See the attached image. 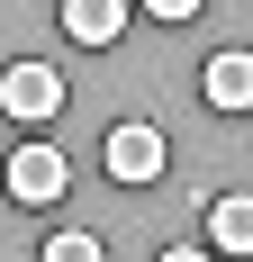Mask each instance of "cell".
Returning a JSON list of instances; mask_svg holds the SVG:
<instances>
[{"mask_svg": "<svg viewBox=\"0 0 253 262\" xmlns=\"http://www.w3.org/2000/svg\"><path fill=\"white\" fill-rule=\"evenodd\" d=\"M64 100H73V81L54 73V63H9V73H0V108H9L18 127H46Z\"/></svg>", "mask_w": 253, "mask_h": 262, "instance_id": "obj_2", "label": "cell"}, {"mask_svg": "<svg viewBox=\"0 0 253 262\" xmlns=\"http://www.w3.org/2000/svg\"><path fill=\"white\" fill-rule=\"evenodd\" d=\"M199 100H208V108H226V118H244V108H253V54H244V46L217 54V63L199 73Z\"/></svg>", "mask_w": 253, "mask_h": 262, "instance_id": "obj_4", "label": "cell"}, {"mask_svg": "<svg viewBox=\"0 0 253 262\" xmlns=\"http://www.w3.org/2000/svg\"><path fill=\"white\" fill-rule=\"evenodd\" d=\"M100 163H109L118 190H154L163 181V127H154V118H118L109 145H100Z\"/></svg>", "mask_w": 253, "mask_h": 262, "instance_id": "obj_1", "label": "cell"}, {"mask_svg": "<svg viewBox=\"0 0 253 262\" xmlns=\"http://www.w3.org/2000/svg\"><path fill=\"white\" fill-rule=\"evenodd\" d=\"M208 235H217V253H253V199H244V190L208 208Z\"/></svg>", "mask_w": 253, "mask_h": 262, "instance_id": "obj_6", "label": "cell"}, {"mask_svg": "<svg viewBox=\"0 0 253 262\" xmlns=\"http://www.w3.org/2000/svg\"><path fill=\"white\" fill-rule=\"evenodd\" d=\"M36 262H109V244H100V235H46Z\"/></svg>", "mask_w": 253, "mask_h": 262, "instance_id": "obj_7", "label": "cell"}, {"mask_svg": "<svg viewBox=\"0 0 253 262\" xmlns=\"http://www.w3.org/2000/svg\"><path fill=\"white\" fill-rule=\"evenodd\" d=\"M145 18H163V27H190V18H199V0H145Z\"/></svg>", "mask_w": 253, "mask_h": 262, "instance_id": "obj_8", "label": "cell"}, {"mask_svg": "<svg viewBox=\"0 0 253 262\" xmlns=\"http://www.w3.org/2000/svg\"><path fill=\"white\" fill-rule=\"evenodd\" d=\"M163 262H208V253H199V244H172V253H163Z\"/></svg>", "mask_w": 253, "mask_h": 262, "instance_id": "obj_9", "label": "cell"}, {"mask_svg": "<svg viewBox=\"0 0 253 262\" xmlns=\"http://www.w3.org/2000/svg\"><path fill=\"white\" fill-rule=\"evenodd\" d=\"M64 36L73 46H118L126 36V0H64Z\"/></svg>", "mask_w": 253, "mask_h": 262, "instance_id": "obj_5", "label": "cell"}, {"mask_svg": "<svg viewBox=\"0 0 253 262\" xmlns=\"http://www.w3.org/2000/svg\"><path fill=\"white\" fill-rule=\"evenodd\" d=\"M0 190H9L18 208H54V199L73 190V163L54 154V145H18V154H9V172H0Z\"/></svg>", "mask_w": 253, "mask_h": 262, "instance_id": "obj_3", "label": "cell"}]
</instances>
